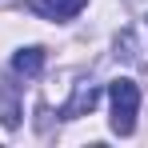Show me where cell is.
Returning a JSON list of instances; mask_svg holds the SVG:
<instances>
[{
  "instance_id": "6da1fadb",
  "label": "cell",
  "mask_w": 148,
  "mask_h": 148,
  "mask_svg": "<svg viewBox=\"0 0 148 148\" xmlns=\"http://www.w3.org/2000/svg\"><path fill=\"white\" fill-rule=\"evenodd\" d=\"M108 100H112V132L116 136H132L136 108H140V88L132 80H112L108 84Z\"/></svg>"
},
{
  "instance_id": "7a4b0ae2",
  "label": "cell",
  "mask_w": 148,
  "mask_h": 148,
  "mask_svg": "<svg viewBox=\"0 0 148 148\" xmlns=\"http://www.w3.org/2000/svg\"><path fill=\"white\" fill-rule=\"evenodd\" d=\"M100 104V84H92V80H76L72 84V96H68V104H64V120H80V116H88L92 108Z\"/></svg>"
},
{
  "instance_id": "3957f363",
  "label": "cell",
  "mask_w": 148,
  "mask_h": 148,
  "mask_svg": "<svg viewBox=\"0 0 148 148\" xmlns=\"http://www.w3.org/2000/svg\"><path fill=\"white\" fill-rule=\"evenodd\" d=\"M88 8V0H28V12L44 16V20H72Z\"/></svg>"
},
{
  "instance_id": "277c9868",
  "label": "cell",
  "mask_w": 148,
  "mask_h": 148,
  "mask_svg": "<svg viewBox=\"0 0 148 148\" xmlns=\"http://www.w3.org/2000/svg\"><path fill=\"white\" fill-rule=\"evenodd\" d=\"M20 92H16V84L12 80H0V124L8 128V132H16L20 128Z\"/></svg>"
},
{
  "instance_id": "5b68a950",
  "label": "cell",
  "mask_w": 148,
  "mask_h": 148,
  "mask_svg": "<svg viewBox=\"0 0 148 148\" xmlns=\"http://www.w3.org/2000/svg\"><path fill=\"white\" fill-rule=\"evenodd\" d=\"M12 72L16 76H24V80H32V76H40L44 72V48H20V52H12Z\"/></svg>"
},
{
  "instance_id": "8992f818",
  "label": "cell",
  "mask_w": 148,
  "mask_h": 148,
  "mask_svg": "<svg viewBox=\"0 0 148 148\" xmlns=\"http://www.w3.org/2000/svg\"><path fill=\"white\" fill-rule=\"evenodd\" d=\"M116 56H124V60H140V56H136V36H132V32L116 36Z\"/></svg>"
}]
</instances>
